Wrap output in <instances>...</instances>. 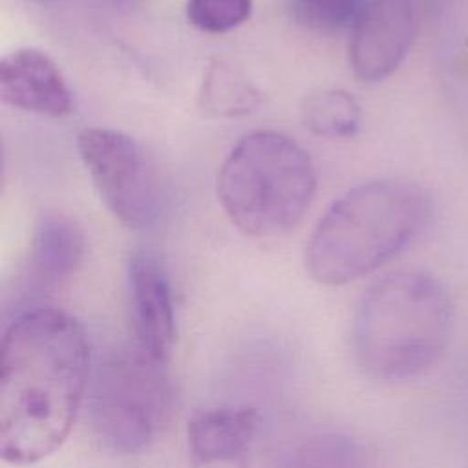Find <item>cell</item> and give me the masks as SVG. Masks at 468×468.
<instances>
[{
    "label": "cell",
    "mask_w": 468,
    "mask_h": 468,
    "mask_svg": "<svg viewBox=\"0 0 468 468\" xmlns=\"http://www.w3.org/2000/svg\"><path fill=\"white\" fill-rule=\"evenodd\" d=\"M303 126L322 137H351L360 126V106L344 90H322L303 99L300 108Z\"/></svg>",
    "instance_id": "obj_14"
},
{
    "label": "cell",
    "mask_w": 468,
    "mask_h": 468,
    "mask_svg": "<svg viewBox=\"0 0 468 468\" xmlns=\"http://www.w3.org/2000/svg\"><path fill=\"white\" fill-rule=\"evenodd\" d=\"M252 11V0H188V22L205 33H227L236 29Z\"/></svg>",
    "instance_id": "obj_16"
},
{
    "label": "cell",
    "mask_w": 468,
    "mask_h": 468,
    "mask_svg": "<svg viewBox=\"0 0 468 468\" xmlns=\"http://www.w3.org/2000/svg\"><path fill=\"white\" fill-rule=\"evenodd\" d=\"M430 197L411 183L378 179L353 186L318 219L305 269L324 285H344L400 254L426 227Z\"/></svg>",
    "instance_id": "obj_3"
},
{
    "label": "cell",
    "mask_w": 468,
    "mask_h": 468,
    "mask_svg": "<svg viewBox=\"0 0 468 468\" xmlns=\"http://www.w3.org/2000/svg\"><path fill=\"white\" fill-rule=\"evenodd\" d=\"M316 192L309 154L291 137L256 130L227 154L218 174V199L230 223L252 238L294 229Z\"/></svg>",
    "instance_id": "obj_4"
},
{
    "label": "cell",
    "mask_w": 468,
    "mask_h": 468,
    "mask_svg": "<svg viewBox=\"0 0 468 468\" xmlns=\"http://www.w3.org/2000/svg\"><path fill=\"white\" fill-rule=\"evenodd\" d=\"M366 0H292L298 24L316 33L351 31Z\"/></svg>",
    "instance_id": "obj_15"
},
{
    "label": "cell",
    "mask_w": 468,
    "mask_h": 468,
    "mask_svg": "<svg viewBox=\"0 0 468 468\" xmlns=\"http://www.w3.org/2000/svg\"><path fill=\"white\" fill-rule=\"evenodd\" d=\"M280 468H375L369 453L349 435L325 431L296 442Z\"/></svg>",
    "instance_id": "obj_13"
},
{
    "label": "cell",
    "mask_w": 468,
    "mask_h": 468,
    "mask_svg": "<svg viewBox=\"0 0 468 468\" xmlns=\"http://www.w3.org/2000/svg\"><path fill=\"white\" fill-rule=\"evenodd\" d=\"M90 377L84 327L66 311L16 313L2 336L0 453L13 464L51 455L68 437Z\"/></svg>",
    "instance_id": "obj_1"
},
{
    "label": "cell",
    "mask_w": 468,
    "mask_h": 468,
    "mask_svg": "<svg viewBox=\"0 0 468 468\" xmlns=\"http://www.w3.org/2000/svg\"><path fill=\"white\" fill-rule=\"evenodd\" d=\"M31 2H49V0H31Z\"/></svg>",
    "instance_id": "obj_18"
},
{
    "label": "cell",
    "mask_w": 468,
    "mask_h": 468,
    "mask_svg": "<svg viewBox=\"0 0 468 468\" xmlns=\"http://www.w3.org/2000/svg\"><path fill=\"white\" fill-rule=\"evenodd\" d=\"M0 97L5 104L37 115L66 117L73 112V91L55 60L33 48L7 53L0 62Z\"/></svg>",
    "instance_id": "obj_9"
},
{
    "label": "cell",
    "mask_w": 468,
    "mask_h": 468,
    "mask_svg": "<svg viewBox=\"0 0 468 468\" xmlns=\"http://www.w3.org/2000/svg\"><path fill=\"white\" fill-rule=\"evenodd\" d=\"M86 250L82 227L64 212H42L35 223L22 274L24 292L38 296L62 285L79 269Z\"/></svg>",
    "instance_id": "obj_10"
},
{
    "label": "cell",
    "mask_w": 468,
    "mask_h": 468,
    "mask_svg": "<svg viewBox=\"0 0 468 468\" xmlns=\"http://www.w3.org/2000/svg\"><path fill=\"white\" fill-rule=\"evenodd\" d=\"M201 108L216 117H241L263 102L261 90L232 60L216 57L207 66L199 90Z\"/></svg>",
    "instance_id": "obj_12"
},
{
    "label": "cell",
    "mask_w": 468,
    "mask_h": 468,
    "mask_svg": "<svg viewBox=\"0 0 468 468\" xmlns=\"http://www.w3.org/2000/svg\"><path fill=\"white\" fill-rule=\"evenodd\" d=\"M79 155L106 208L128 229L150 227L163 207V183L141 143L112 128H84Z\"/></svg>",
    "instance_id": "obj_6"
},
{
    "label": "cell",
    "mask_w": 468,
    "mask_h": 468,
    "mask_svg": "<svg viewBox=\"0 0 468 468\" xmlns=\"http://www.w3.org/2000/svg\"><path fill=\"white\" fill-rule=\"evenodd\" d=\"M410 0H366L349 31V64L362 82H380L404 60L413 40Z\"/></svg>",
    "instance_id": "obj_7"
},
{
    "label": "cell",
    "mask_w": 468,
    "mask_h": 468,
    "mask_svg": "<svg viewBox=\"0 0 468 468\" xmlns=\"http://www.w3.org/2000/svg\"><path fill=\"white\" fill-rule=\"evenodd\" d=\"M174 389L165 360L141 347L110 355L95 371L90 419L97 439L115 453L148 448L166 424Z\"/></svg>",
    "instance_id": "obj_5"
},
{
    "label": "cell",
    "mask_w": 468,
    "mask_h": 468,
    "mask_svg": "<svg viewBox=\"0 0 468 468\" xmlns=\"http://www.w3.org/2000/svg\"><path fill=\"white\" fill-rule=\"evenodd\" d=\"M128 296L137 347L165 360L176 336V313L168 274L152 252H135L128 261Z\"/></svg>",
    "instance_id": "obj_8"
},
{
    "label": "cell",
    "mask_w": 468,
    "mask_h": 468,
    "mask_svg": "<svg viewBox=\"0 0 468 468\" xmlns=\"http://www.w3.org/2000/svg\"><path fill=\"white\" fill-rule=\"evenodd\" d=\"M137 2H141V0H113V4L121 5V7H130V5L137 4Z\"/></svg>",
    "instance_id": "obj_17"
},
{
    "label": "cell",
    "mask_w": 468,
    "mask_h": 468,
    "mask_svg": "<svg viewBox=\"0 0 468 468\" xmlns=\"http://www.w3.org/2000/svg\"><path fill=\"white\" fill-rule=\"evenodd\" d=\"M260 415L252 406H218L196 411L186 426L188 450L196 463H230L252 442Z\"/></svg>",
    "instance_id": "obj_11"
},
{
    "label": "cell",
    "mask_w": 468,
    "mask_h": 468,
    "mask_svg": "<svg viewBox=\"0 0 468 468\" xmlns=\"http://www.w3.org/2000/svg\"><path fill=\"white\" fill-rule=\"evenodd\" d=\"M455 309L446 287L428 272L397 271L377 280L353 318V353L360 367L386 382L419 378L446 356Z\"/></svg>",
    "instance_id": "obj_2"
}]
</instances>
